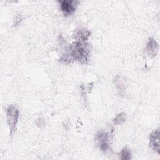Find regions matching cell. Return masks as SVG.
Wrapping results in <instances>:
<instances>
[{
    "label": "cell",
    "mask_w": 160,
    "mask_h": 160,
    "mask_svg": "<svg viewBox=\"0 0 160 160\" xmlns=\"http://www.w3.org/2000/svg\"><path fill=\"white\" fill-rule=\"evenodd\" d=\"M19 118V111L18 108L15 105H9L6 108V120L9 129V135L11 136H12L16 131Z\"/></svg>",
    "instance_id": "2"
},
{
    "label": "cell",
    "mask_w": 160,
    "mask_h": 160,
    "mask_svg": "<svg viewBox=\"0 0 160 160\" xmlns=\"http://www.w3.org/2000/svg\"><path fill=\"white\" fill-rule=\"evenodd\" d=\"M146 51L149 57L154 58L156 56L159 51V44L154 38H149L146 44Z\"/></svg>",
    "instance_id": "5"
},
{
    "label": "cell",
    "mask_w": 160,
    "mask_h": 160,
    "mask_svg": "<svg viewBox=\"0 0 160 160\" xmlns=\"http://www.w3.org/2000/svg\"><path fill=\"white\" fill-rule=\"evenodd\" d=\"M159 129L154 130L149 135V146L158 154L160 153L159 150Z\"/></svg>",
    "instance_id": "4"
},
{
    "label": "cell",
    "mask_w": 160,
    "mask_h": 160,
    "mask_svg": "<svg viewBox=\"0 0 160 160\" xmlns=\"http://www.w3.org/2000/svg\"><path fill=\"white\" fill-rule=\"evenodd\" d=\"M22 21V15H21L20 14H18L16 16L14 19V22H13V26H19L21 22Z\"/></svg>",
    "instance_id": "10"
},
{
    "label": "cell",
    "mask_w": 160,
    "mask_h": 160,
    "mask_svg": "<svg viewBox=\"0 0 160 160\" xmlns=\"http://www.w3.org/2000/svg\"><path fill=\"white\" fill-rule=\"evenodd\" d=\"M112 129L111 131L101 130L95 136V144L102 151L106 152L110 149V144L112 138Z\"/></svg>",
    "instance_id": "1"
},
{
    "label": "cell",
    "mask_w": 160,
    "mask_h": 160,
    "mask_svg": "<svg viewBox=\"0 0 160 160\" xmlns=\"http://www.w3.org/2000/svg\"><path fill=\"white\" fill-rule=\"evenodd\" d=\"M60 9L65 16L72 15L76 11L79 1L74 0H59Z\"/></svg>",
    "instance_id": "3"
},
{
    "label": "cell",
    "mask_w": 160,
    "mask_h": 160,
    "mask_svg": "<svg viewBox=\"0 0 160 160\" xmlns=\"http://www.w3.org/2000/svg\"><path fill=\"white\" fill-rule=\"evenodd\" d=\"M91 36L89 30L85 28H78L75 30L74 34V38L76 41L86 42Z\"/></svg>",
    "instance_id": "6"
},
{
    "label": "cell",
    "mask_w": 160,
    "mask_h": 160,
    "mask_svg": "<svg viewBox=\"0 0 160 160\" xmlns=\"http://www.w3.org/2000/svg\"><path fill=\"white\" fill-rule=\"evenodd\" d=\"M114 81V84H115L116 88H118V89L119 91H120V92L124 91L128 86L126 80L125 78L122 76L117 75L115 77Z\"/></svg>",
    "instance_id": "7"
},
{
    "label": "cell",
    "mask_w": 160,
    "mask_h": 160,
    "mask_svg": "<svg viewBox=\"0 0 160 160\" xmlns=\"http://www.w3.org/2000/svg\"><path fill=\"white\" fill-rule=\"evenodd\" d=\"M126 119V113L122 112L118 114L115 116V118L112 120V122L114 125H119L124 122Z\"/></svg>",
    "instance_id": "8"
},
{
    "label": "cell",
    "mask_w": 160,
    "mask_h": 160,
    "mask_svg": "<svg viewBox=\"0 0 160 160\" xmlns=\"http://www.w3.org/2000/svg\"><path fill=\"white\" fill-rule=\"evenodd\" d=\"M131 152L128 148H124L120 152V159L122 160H129L131 159Z\"/></svg>",
    "instance_id": "9"
}]
</instances>
